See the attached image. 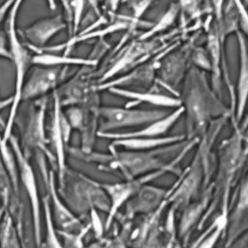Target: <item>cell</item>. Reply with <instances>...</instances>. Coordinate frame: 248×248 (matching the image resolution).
<instances>
[{
	"mask_svg": "<svg viewBox=\"0 0 248 248\" xmlns=\"http://www.w3.org/2000/svg\"><path fill=\"white\" fill-rule=\"evenodd\" d=\"M183 135L174 136H161V137H139V138H126L112 140L111 147H121L129 150H151L185 140Z\"/></svg>",
	"mask_w": 248,
	"mask_h": 248,
	"instance_id": "obj_22",
	"label": "cell"
},
{
	"mask_svg": "<svg viewBox=\"0 0 248 248\" xmlns=\"http://www.w3.org/2000/svg\"><path fill=\"white\" fill-rule=\"evenodd\" d=\"M42 206L45 215V236L42 237L41 248H63L58 230L55 229V224L52 219L49 201L47 195L42 199Z\"/></svg>",
	"mask_w": 248,
	"mask_h": 248,
	"instance_id": "obj_24",
	"label": "cell"
},
{
	"mask_svg": "<svg viewBox=\"0 0 248 248\" xmlns=\"http://www.w3.org/2000/svg\"><path fill=\"white\" fill-rule=\"evenodd\" d=\"M212 196V185L206 186L202 192V198L194 202H189L183 207V212L180 218L178 226V234L182 239L183 245H187L190 235L194 228H198V225L202 221Z\"/></svg>",
	"mask_w": 248,
	"mask_h": 248,
	"instance_id": "obj_18",
	"label": "cell"
},
{
	"mask_svg": "<svg viewBox=\"0 0 248 248\" xmlns=\"http://www.w3.org/2000/svg\"><path fill=\"white\" fill-rule=\"evenodd\" d=\"M242 140L245 151L248 153V127L242 132Z\"/></svg>",
	"mask_w": 248,
	"mask_h": 248,
	"instance_id": "obj_39",
	"label": "cell"
},
{
	"mask_svg": "<svg viewBox=\"0 0 248 248\" xmlns=\"http://www.w3.org/2000/svg\"><path fill=\"white\" fill-rule=\"evenodd\" d=\"M223 46L220 34L215 22H212L207 30L206 39V51L210 62V72L212 80V90L220 93L221 78H222V59H223Z\"/></svg>",
	"mask_w": 248,
	"mask_h": 248,
	"instance_id": "obj_21",
	"label": "cell"
},
{
	"mask_svg": "<svg viewBox=\"0 0 248 248\" xmlns=\"http://www.w3.org/2000/svg\"><path fill=\"white\" fill-rule=\"evenodd\" d=\"M183 113V106H180L176 108H173L172 111L168 112L165 116L143 125V127L139 130L125 132H98L97 136L104 139H109L111 140L126 138L161 137L170 130V128L177 122Z\"/></svg>",
	"mask_w": 248,
	"mask_h": 248,
	"instance_id": "obj_15",
	"label": "cell"
},
{
	"mask_svg": "<svg viewBox=\"0 0 248 248\" xmlns=\"http://www.w3.org/2000/svg\"><path fill=\"white\" fill-rule=\"evenodd\" d=\"M156 176H160V173L157 171L155 173H148L139 178L126 179L124 182L99 183L107 194L109 202L108 217L105 221V231L109 229L118 210L127 202V201L134 195V193L140 187V185L146 181L152 180Z\"/></svg>",
	"mask_w": 248,
	"mask_h": 248,
	"instance_id": "obj_11",
	"label": "cell"
},
{
	"mask_svg": "<svg viewBox=\"0 0 248 248\" xmlns=\"http://www.w3.org/2000/svg\"><path fill=\"white\" fill-rule=\"evenodd\" d=\"M169 189L142 184L125 203V216L133 218L138 214H151L168 202Z\"/></svg>",
	"mask_w": 248,
	"mask_h": 248,
	"instance_id": "obj_12",
	"label": "cell"
},
{
	"mask_svg": "<svg viewBox=\"0 0 248 248\" xmlns=\"http://www.w3.org/2000/svg\"><path fill=\"white\" fill-rule=\"evenodd\" d=\"M67 67L35 65L30 75L25 78L21 101L43 98L46 93L54 90Z\"/></svg>",
	"mask_w": 248,
	"mask_h": 248,
	"instance_id": "obj_10",
	"label": "cell"
},
{
	"mask_svg": "<svg viewBox=\"0 0 248 248\" xmlns=\"http://www.w3.org/2000/svg\"><path fill=\"white\" fill-rule=\"evenodd\" d=\"M9 142L15 152L16 165H17L18 180L23 185L25 189V193L29 199V202L31 205L35 243L37 248H41L42 234H43L42 218H41V200L39 197L36 176H35L33 168L30 165L28 158L25 155V152L21 149L17 140L15 137H13V135L9 139Z\"/></svg>",
	"mask_w": 248,
	"mask_h": 248,
	"instance_id": "obj_6",
	"label": "cell"
},
{
	"mask_svg": "<svg viewBox=\"0 0 248 248\" xmlns=\"http://www.w3.org/2000/svg\"><path fill=\"white\" fill-rule=\"evenodd\" d=\"M90 229V225H87L86 228L83 227L80 231L78 232H68L58 230V233L60 238L62 239V247L63 248H83V236L86 234L88 230Z\"/></svg>",
	"mask_w": 248,
	"mask_h": 248,
	"instance_id": "obj_27",
	"label": "cell"
},
{
	"mask_svg": "<svg viewBox=\"0 0 248 248\" xmlns=\"http://www.w3.org/2000/svg\"><path fill=\"white\" fill-rule=\"evenodd\" d=\"M0 57L11 60V52L8 46V40L6 32L0 30Z\"/></svg>",
	"mask_w": 248,
	"mask_h": 248,
	"instance_id": "obj_34",
	"label": "cell"
},
{
	"mask_svg": "<svg viewBox=\"0 0 248 248\" xmlns=\"http://www.w3.org/2000/svg\"><path fill=\"white\" fill-rule=\"evenodd\" d=\"M9 141H4L0 136V159L4 168L8 172V175L11 180V184L14 189H18V173H17V165L15 156V152L11 147L8 146ZM11 145V144H10Z\"/></svg>",
	"mask_w": 248,
	"mask_h": 248,
	"instance_id": "obj_26",
	"label": "cell"
},
{
	"mask_svg": "<svg viewBox=\"0 0 248 248\" xmlns=\"http://www.w3.org/2000/svg\"><path fill=\"white\" fill-rule=\"evenodd\" d=\"M156 39L157 37L146 40L137 38L128 46L118 50L119 52L114 54L109 67L103 73L98 82L102 83L108 81L117 74L132 70L138 65L149 60L152 54L161 50L158 48L160 44Z\"/></svg>",
	"mask_w": 248,
	"mask_h": 248,
	"instance_id": "obj_7",
	"label": "cell"
},
{
	"mask_svg": "<svg viewBox=\"0 0 248 248\" xmlns=\"http://www.w3.org/2000/svg\"><path fill=\"white\" fill-rule=\"evenodd\" d=\"M180 13V8L177 3H171L168 10L158 18L157 21L152 22L151 26L142 34H140L138 39L140 40H146L153 37H156L157 34H160L164 30L168 29L170 26L173 24L175 19L177 18L178 15Z\"/></svg>",
	"mask_w": 248,
	"mask_h": 248,
	"instance_id": "obj_25",
	"label": "cell"
},
{
	"mask_svg": "<svg viewBox=\"0 0 248 248\" xmlns=\"http://www.w3.org/2000/svg\"><path fill=\"white\" fill-rule=\"evenodd\" d=\"M86 0H69V14L72 22V36L77 35L82 20V14L84 11V5Z\"/></svg>",
	"mask_w": 248,
	"mask_h": 248,
	"instance_id": "obj_28",
	"label": "cell"
},
{
	"mask_svg": "<svg viewBox=\"0 0 248 248\" xmlns=\"http://www.w3.org/2000/svg\"><path fill=\"white\" fill-rule=\"evenodd\" d=\"M190 51L184 48L181 51L170 52L169 56L163 60L161 59L159 68L157 70L159 78L158 82L163 84L164 87L168 88L172 92L173 96L179 97L176 91L177 86L180 84L181 79L183 78L184 70L186 69L187 55Z\"/></svg>",
	"mask_w": 248,
	"mask_h": 248,
	"instance_id": "obj_17",
	"label": "cell"
},
{
	"mask_svg": "<svg viewBox=\"0 0 248 248\" xmlns=\"http://www.w3.org/2000/svg\"><path fill=\"white\" fill-rule=\"evenodd\" d=\"M192 60L197 65V67L210 72L209 57H208L207 51H205L203 48L196 49V51L193 52Z\"/></svg>",
	"mask_w": 248,
	"mask_h": 248,
	"instance_id": "obj_32",
	"label": "cell"
},
{
	"mask_svg": "<svg viewBox=\"0 0 248 248\" xmlns=\"http://www.w3.org/2000/svg\"><path fill=\"white\" fill-rule=\"evenodd\" d=\"M235 34L239 50V70L233 115L236 123H239L244 116L248 103V47L244 35L239 30Z\"/></svg>",
	"mask_w": 248,
	"mask_h": 248,
	"instance_id": "obj_19",
	"label": "cell"
},
{
	"mask_svg": "<svg viewBox=\"0 0 248 248\" xmlns=\"http://www.w3.org/2000/svg\"><path fill=\"white\" fill-rule=\"evenodd\" d=\"M182 144H184V140L151 150L125 149L123 151H116L115 148L109 146L110 155L80 151L86 155L87 161L108 165L111 170H119L126 179H134L156 171H174L178 160L166 163L162 157L180 148Z\"/></svg>",
	"mask_w": 248,
	"mask_h": 248,
	"instance_id": "obj_2",
	"label": "cell"
},
{
	"mask_svg": "<svg viewBox=\"0 0 248 248\" xmlns=\"http://www.w3.org/2000/svg\"><path fill=\"white\" fill-rule=\"evenodd\" d=\"M91 9L93 10V12L95 13L96 16H100L101 14H100V3L103 1V0H87Z\"/></svg>",
	"mask_w": 248,
	"mask_h": 248,
	"instance_id": "obj_38",
	"label": "cell"
},
{
	"mask_svg": "<svg viewBox=\"0 0 248 248\" xmlns=\"http://www.w3.org/2000/svg\"><path fill=\"white\" fill-rule=\"evenodd\" d=\"M215 94L207 87L202 77L196 70H192L184 96L180 98L186 114L187 140H199L214 120L230 115V109Z\"/></svg>",
	"mask_w": 248,
	"mask_h": 248,
	"instance_id": "obj_1",
	"label": "cell"
},
{
	"mask_svg": "<svg viewBox=\"0 0 248 248\" xmlns=\"http://www.w3.org/2000/svg\"><path fill=\"white\" fill-rule=\"evenodd\" d=\"M23 0H16L11 7L6 17L5 32L8 40V46L11 52V61L15 67V90L11 98V108L9 116L1 136L4 141H9L13 133V127L16 122L17 110L21 102L22 87L26 78L29 64H32V56L25 43L21 41L16 29V16Z\"/></svg>",
	"mask_w": 248,
	"mask_h": 248,
	"instance_id": "obj_4",
	"label": "cell"
},
{
	"mask_svg": "<svg viewBox=\"0 0 248 248\" xmlns=\"http://www.w3.org/2000/svg\"><path fill=\"white\" fill-rule=\"evenodd\" d=\"M211 3H212V10L215 15V21H218L222 16L225 0H211Z\"/></svg>",
	"mask_w": 248,
	"mask_h": 248,
	"instance_id": "obj_36",
	"label": "cell"
},
{
	"mask_svg": "<svg viewBox=\"0 0 248 248\" xmlns=\"http://www.w3.org/2000/svg\"><path fill=\"white\" fill-rule=\"evenodd\" d=\"M168 113L166 109H139L133 107H99L101 124L98 132H116L119 129L143 126Z\"/></svg>",
	"mask_w": 248,
	"mask_h": 248,
	"instance_id": "obj_5",
	"label": "cell"
},
{
	"mask_svg": "<svg viewBox=\"0 0 248 248\" xmlns=\"http://www.w3.org/2000/svg\"><path fill=\"white\" fill-rule=\"evenodd\" d=\"M177 4L180 8V12L186 14L192 18L197 17L200 14L199 0H178Z\"/></svg>",
	"mask_w": 248,
	"mask_h": 248,
	"instance_id": "obj_31",
	"label": "cell"
},
{
	"mask_svg": "<svg viewBox=\"0 0 248 248\" xmlns=\"http://www.w3.org/2000/svg\"><path fill=\"white\" fill-rule=\"evenodd\" d=\"M46 108V99L42 98L39 104L32 109L24 132V142L26 146L36 148L44 155L53 159L52 154L46 146V138L45 134V115Z\"/></svg>",
	"mask_w": 248,
	"mask_h": 248,
	"instance_id": "obj_16",
	"label": "cell"
},
{
	"mask_svg": "<svg viewBox=\"0 0 248 248\" xmlns=\"http://www.w3.org/2000/svg\"><path fill=\"white\" fill-rule=\"evenodd\" d=\"M224 248H248V231L243 232L230 244L225 245Z\"/></svg>",
	"mask_w": 248,
	"mask_h": 248,
	"instance_id": "obj_35",
	"label": "cell"
},
{
	"mask_svg": "<svg viewBox=\"0 0 248 248\" xmlns=\"http://www.w3.org/2000/svg\"><path fill=\"white\" fill-rule=\"evenodd\" d=\"M108 90L111 94L132 100L129 103L130 105H126V107H134L140 103H146L167 108H176L182 106L180 97L165 95L155 91H135L123 87H110Z\"/></svg>",
	"mask_w": 248,
	"mask_h": 248,
	"instance_id": "obj_20",
	"label": "cell"
},
{
	"mask_svg": "<svg viewBox=\"0 0 248 248\" xmlns=\"http://www.w3.org/2000/svg\"><path fill=\"white\" fill-rule=\"evenodd\" d=\"M98 63L97 60L91 58H80L69 56L67 54H55L54 52H37L32 55L33 65L42 66H95Z\"/></svg>",
	"mask_w": 248,
	"mask_h": 248,
	"instance_id": "obj_23",
	"label": "cell"
},
{
	"mask_svg": "<svg viewBox=\"0 0 248 248\" xmlns=\"http://www.w3.org/2000/svg\"><path fill=\"white\" fill-rule=\"evenodd\" d=\"M15 1L16 0H6L4 3L0 5V24L3 22L4 19H6L8 13L13 4L15 3Z\"/></svg>",
	"mask_w": 248,
	"mask_h": 248,
	"instance_id": "obj_37",
	"label": "cell"
},
{
	"mask_svg": "<svg viewBox=\"0 0 248 248\" xmlns=\"http://www.w3.org/2000/svg\"><path fill=\"white\" fill-rule=\"evenodd\" d=\"M73 129L68 122L57 91L53 92V110L49 128V144L51 146V153L55 160L57 169V181L59 186L63 184L66 172V146L69 142Z\"/></svg>",
	"mask_w": 248,
	"mask_h": 248,
	"instance_id": "obj_8",
	"label": "cell"
},
{
	"mask_svg": "<svg viewBox=\"0 0 248 248\" xmlns=\"http://www.w3.org/2000/svg\"><path fill=\"white\" fill-rule=\"evenodd\" d=\"M38 163L40 165L46 186L47 188V197L49 201L50 210L53 222L58 230L68 231V232H78L83 228L79 219L73 213V211L67 207V205L62 202V198L59 195L58 190H56L54 183L53 172L47 171L46 168L45 155L43 153H38Z\"/></svg>",
	"mask_w": 248,
	"mask_h": 248,
	"instance_id": "obj_9",
	"label": "cell"
},
{
	"mask_svg": "<svg viewBox=\"0 0 248 248\" xmlns=\"http://www.w3.org/2000/svg\"><path fill=\"white\" fill-rule=\"evenodd\" d=\"M123 2H126V0H123Z\"/></svg>",
	"mask_w": 248,
	"mask_h": 248,
	"instance_id": "obj_40",
	"label": "cell"
},
{
	"mask_svg": "<svg viewBox=\"0 0 248 248\" xmlns=\"http://www.w3.org/2000/svg\"><path fill=\"white\" fill-rule=\"evenodd\" d=\"M67 28V23L61 15L41 18L23 29H17L19 37L32 50L46 46V44L56 34Z\"/></svg>",
	"mask_w": 248,
	"mask_h": 248,
	"instance_id": "obj_13",
	"label": "cell"
},
{
	"mask_svg": "<svg viewBox=\"0 0 248 248\" xmlns=\"http://www.w3.org/2000/svg\"><path fill=\"white\" fill-rule=\"evenodd\" d=\"M248 231V170L240 181L236 195V202L228 214L225 232V245L230 244L243 232Z\"/></svg>",
	"mask_w": 248,
	"mask_h": 248,
	"instance_id": "obj_14",
	"label": "cell"
},
{
	"mask_svg": "<svg viewBox=\"0 0 248 248\" xmlns=\"http://www.w3.org/2000/svg\"><path fill=\"white\" fill-rule=\"evenodd\" d=\"M248 153L244 149L242 132L235 126L230 138L224 140L218 149V171L212 185L210 203L198 225V230H202L205 221L221 203V207H229V193L236 173L241 169Z\"/></svg>",
	"mask_w": 248,
	"mask_h": 248,
	"instance_id": "obj_3",
	"label": "cell"
},
{
	"mask_svg": "<svg viewBox=\"0 0 248 248\" xmlns=\"http://www.w3.org/2000/svg\"><path fill=\"white\" fill-rule=\"evenodd\" d=\"M90 216H91L90 227H93V229L95 231L96 237H101L102 234H103L104 229H103V225H102V223L100 221V218H99L98 213H97L95 208H92L90 210Z\"/></svg>",
	"mask_w": 248,
	"mask_h": 248,
	"instance_id": "obj_33",
	"label": "cell"
},
{
	"mask_svg": "<svg viewBox=\"0 0 248 248\" xmlns=\"http://www.w3.org/2000/svg\"><path fill=\"white\" fill-rule=\"evenodd\" d=\"M234 2L236 4L238 14H239V19H238L239 31L248 38V9L246 8L242 0H234Z\"/></svg>",
	"mask_w": 248,
	"mask_h": 248,
	"instance_id": "obj_30",
	"label": "cell"
},
{
	"mask_svg": "<svg viewBox=\"0 0 248 248\" xmlns=\"http://www.w3.org/2000/svg\"><path fill=\"white\" fill-rule=\"evenodd\" d=\"M156 0H126L132 11V17L135 20H140L141 16L150 8Z\"/></svg>",
	"mask_w": 248,
	"mask_h": 248,
	"instance_id": "obj_29",
	"label": "cell"
}]
</instances>
